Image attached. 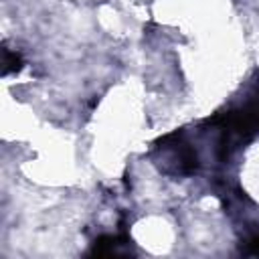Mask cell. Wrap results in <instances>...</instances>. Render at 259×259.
<instances>
[{
  "label": "cell",
  "mask_w": 259,
  "mask_h": 259,
  "mask_svg": "<svg viewBox=\"0 0 259 259\" xmlns=\"http://www.w3.org/2000/svg\"><path fill=\"white\" fill-rule=\"evenodd\" d=\"M24 61L20 57V53L4 49L2 51V75H10V73H18L22 69Z\"/></svg>",
  "instance_id": "obj_1"
},
{
  "label": "cell",
  "mask_w": 259,
  "mask_h": 259,
  "mask_svg": "<svg viewBox=\"0 0 259 259\" xmlns=\"http://www.w3.org/2000/svg\"><path fill=\"white\" fill-rule=\"evenodd\" d=\"M249 245L253 247V253H259V235H257V237H255V239H253Z\"/></svg>",
  "instance_id": "obj_2"
}]
</instances>
